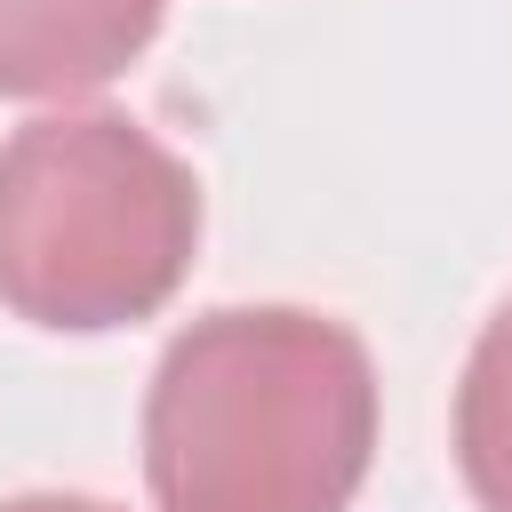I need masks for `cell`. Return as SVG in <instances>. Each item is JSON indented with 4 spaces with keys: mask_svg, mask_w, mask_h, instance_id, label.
Segmentation results:
<instances>
[{
    "mask_svg": "<svg viewBox=\"0 0 512 512\" xmlns=\"http://www.w3.org/2000/svg\"><path fill=\"white\" fill-rule=\"evenodd\" d=\"M456 472L480 512H512V296L472 336L456 384Z\"/></svg>",
    "mask_w": 512,
    "mask_h": 512,
    "instance_id": "cell-4",
    "label": "cell"
},
{
    "mask_svg": "<svg viewBox=\"0 0 512 512\" xmlns=\"http://www.w3.org/2000/svg\"><path fill=\"white\" fill-rule=\"evenodd\" d=\"M200 248V176L128 112H40L0 144V304L56 336L152 320Z\"/></svg>",
    "mask_w": 512,
    "mask_h": 512,
    "instance_id": "cell-2",
    "label": "cell"
},
{
    "mask_svg": "<svg viewBox=\"0 0 512 512\" xmlns=\"http://www.w3.org/2000/svg\"><path fill=\"white\" fill-rule=\"evenodd\" d=\"M168 0H0V96H88L120 80Z\"/></svg>",
    "mask_w": 512,
    "mask_h": 512,
    "instance_id": "cell-3",
    "label": "cell"
},
{
    "mask_svg": "<svg viewBox=\"0 0 512 512\" xmlns=\"http://www.w3.org/2000/svg\"><path fill=\"white\" fill-rule=\"evenodd\" d=\"M376 456V360L304 304H224L168 336L144 392L160 512H344Z\"/></svg>",
    "mask_w": 512,
    "mask_h": 512,
    "instance_id": "cell-1",
    "label": "cell"
},
{
    "mask_svg": "<svg viewBox=\"0 0 512 512\" xmlns=\"http://www.w3.org/2000/svg\"><path fill=\"white\" fill-rule=\"evenodd\" d=\"M0 512H120V504H96V496H64V488H40V496H8Z\"/></svg>",
    "mask_w": 512,
    "mask_h": 512,
    "instance_id": "cell-5",
    "label": "cell"
}]
</instances>
